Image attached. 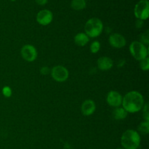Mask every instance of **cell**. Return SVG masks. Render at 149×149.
<instances>
[{"label": "cell", "mask_w": 149, "mask_h": 149, "mask_svg": "<svg viewBox=\"0 0 149 149\" xmlns=\"http://www.w3.org/2000/svg\"><path fill=\"white\" fill-rule=\"evenodd\" d=\"M49 72H50V70L47 66H43L41 68L40 73L42 75H47V74H49Z\"/></svg>", "instance_id": "7402d4cb"}, {"label": "cell", "mask_w": 149, "mask_h": 149, "mask_svg": "<svg viewBox=\"0 0 149 149\" xmlns=\"http://www.w3.org/2000/svg\"><path fill=\"white\" fill-rule=\"evenodd\" d=\"M51 76L55 81L58 82H64L68 79L69 72L65 67L63 65H56L51 70Z\"/></svg>", "instance_id": "8992f818"}, {"label": "cell", "mask_w": 149, "mask_h": 149, "mask_svg": "<svg viewBox=\"0 0 149 149\" xmlns=\"http://www.w3.org/2000/svg\"><path fill=\"white\" fill-rule=\"evenodd\" d=\"M129 49L132 56L137 61H141V60L148 57V48L141 42L135 41V42H132L130 45Z\"/></svg>", "instance_id": "277c9868"}, {"label": "cell", "mask_w": 149, "mask_h": 149, "mask_svg": "<svg viewBox=\"0 0 149 149\" xmlns=\"http://www.w3.org/2000/svg\"><path fill=\"white\" fill-rule=\"evenodd\" d=\"M21 56L28 62H33L37 58V50L34 46L31 45H26L23 46L20 50Z\"/></svg>", "instance_id": "52a82bcc"}, {"label": "cell", "mask_w": 149, "mask_h": 149, "mask_svg": "<svg viewBox=\"0 0 149 149\" xmlns=\"http://www.w3.org/2000/svg\"><path fill=\"white\" fill-rule=\"evenodd\" d=\"M53 15L50 10H42L37 13L36 21L42 26H47L52 22Z\"/></svg>", "instance_id": "30bf717a"}, {"label": "cell", "mask_w": 149, "mask_h": 149, "mask_svg": "<svg viewBox=\"0 0 149 149\" xmlns=\"http://www.w3.org/2000/svg\"><path fill=\"white\" fill-rule=\"evenodd\" d=\"M109 42L111 46L114 48L120 49L126 45L127 41L125 36L118 33H112L109 38Z\"/></svg>", "instance_id": "9c48e42d"}, {"label": "cell", "mask_w": 149, "mask_h": 149, "mask_svg": "<svg viewBox=\"0 0 149 149\" xmlns=\"http://www.w3.org/2000/svg\"><path fill=\"white\" fill-rule=\"evenodd\" d=\"M127 112L122 107H117L113 111V116L116 120H122L127 116Z\"/></svg>", "instance_id": "5bb4252c"}, {"label": "cell", "mask_w": 149, "mask_h": 149, "mask_svg": "<svg viewBox=\"0 0 149 149\" xmlns=\"http://www.w3.org/2000/svg\"><path fill=\"white\" fill-rule=\"evenodd\" d=\"M134 13L138 20H147L149 15V3L148 0H141L138 1L134 9Z\"/></svg>", "instance_id": "5b68a950"}, {"label": "cell", "mask_w": 149, "mask_h": 149, "mask_svg": "<svg viewBox=\"0 0 149 149\" xmlns=\"http://www.w3.org/2000/svg\"><path fill=\"white\" fill-rule=\"evenodd\" d=\"M121 144L124 149H138L141 144L140 134L134 130H127L121 137Z\"/></svg>", "instance_id": "7a4b0ae2"}, {"label": "cell", "mask_w": 149, "mask_h": 149, "mask_svg": "<svg viewBox=\"0 0 149 149\" xmlns=\"http://www.w3.org/2000/svg\"><path fill=\"white\" fill-rule=\"evenodd\" d=\"M140 67L143 71H148L149 69V58H147L140 61Z\"/></svg>", "instance_id": "ac0fdd59"}, {"label": "cell", "mask_w": 149, "mask_h": 149, "mask_svg": "<svg viewBox=\"0 0 149 149\" xmlns=\"http://www.w3.org/2000/svg\"><path fill=\"white\" fill-rule=\"evenodd\" d=\"M2 93L5 97H10V95H11V89L9 87H4L2 90Z\"/></svg>", "instance_id": "44dd1931"}, {"label": "cell", "mask_w": 149, "mask_h": 149, "mask_svg": "<svg viewBox=\"0 0 149 149\" xmlns=\"http://www.w3.org/2000/svg\"><path fill=\"white\" fill-rule=\"evenodd\" d=\"M90 52L93 54H96L99 52L100 49V44L97 41H95L90 45Z\"/></svg>", "instance_id": "e0dca14e"}, {"label": "cell", "mask_w": 149, "mask_h": 149, "mask_svg": "<svg viewBox=\"0 0 149 149\" xmlns=\"http://www.w3.org/2000/svg\"><path fill=\"white\" fill-rule=\"evenodd\" d=\"M116 149H124V148H116Z\"/></svg>", "instance_id": "cb8c5ba5"}, {"label": "cell", "mask_w": 149, "mask_h": 149, "mask_svg": "<svg viewBox=\"0 0 149 149\" xmlns=\"http://www.w3.org/2000/svg\"><path fill=\"white\" fill-rule=\"evenodd\" d=\"M103 30V24L100 19L93 17L89 19L84 26V31L89 38H95L100 36Z\"/></svg>", "instance_id": "3957f363"}, {"label": "cell", "mask_w": 149, "mask_h": 149, "mask_svg": "<svg viewBox=\"0 0 149 149\" xmlns=\"http://www.w3.org/2000/svg\"><path fill=\"white\" fill-rule=\"evenodd\" d=\"M141 42L143 45H148L149 43V33L148 31L143 33L141 36Z\"/></svg>", "instance_id": "d6986e66"}, {"label": "cell", "mask_w": 149, "mask_h": 149, "mask_svg": "<svg viewBox=\"0 0 149 149\" xmlns=\"http://www.w3.org/2000/svg\"><path fill=\"white\" fill-rule=\"evenodd\" d=\"M97 65L100 71H109L113 67V62L109 57L103 56L97 59Z\"/></svg>", "instance_id": "7c38bea8"}, {"label": "cell", "mask_w": 149, "mask_h": 149, "mask_svg": "<svg viewBox=\"0 0 149 149\" xmlns=\"http://www.w3.org/2000/svg\"><path fill=\"white\" fill-rule=\"evenodd\" d=\"M36 2L39 5H45L47 2V0H36Z\"/></svg>", "instance_id": "603a6c76"}, {"label": "cell", "mask_w": 149, "mask_h": 149, "mask_svg": "<svg viewBox=\"0 0 149 149\" xmlns=\"http://www.w3.org/2000/svg\"><path fill=\"white\" fill-rule=\"evenodd\" d=\"M90 41V38L85 33H78L74 36V42L77 46L84 47L87 45Z\"/></svg>", "instance_id": "4fadbf2b"}, {"label": "cell", "mask_w": 149, "mask_h": 149, "mask_svg": "<svg viewBox=\"0 0 149 149\" xmlns=\"http://www.w3.org/2000/svg\"><path fill=\"white\" fill-rule=\"evenodd\" d=\"M11 1H15V0H11Z\"/></svg>", "instance_id": "d4e9b609"}, {"label": "cell", "mask_w": 149, "mask_h": 149, "mask_svg": "<svg viewBox=\"0 0 149 149\" xmlns=\"http://www.w3.org/2000/svg\"><path fill=\"white\" fill-rule=\"evenodd\" d=\"M145 104L143 96L138 91H130L122 98V106L127 113H135L140 111Z\"/></svg>", "instance_id": "6da1fadb"}, {"label": "cell", "mask_w": 149, "mask_h": 149, "mask_svg": "<svg viewBox=\"0 0 149 149\" xmlns=\"http://www.w3.org/2000/svg\"><path fill=\"white\" fill-rule=\"evenodd\" d=\"M143 119H145L146 122H149V112H148V103H145L143 106Z\"/></svg>", "instance_id": "ffe728a7"}, {"label": "cell", "mask_w": 149, "mask_h": 149, "mask_svg": "<svg viewBox=\"0 0 149 149\" xmlns=\"http://www.w3.org/2000/svg\"><path fill=\"white\" fill-rule=\"evenodd\" d=\"M122 98L123 97L119 92L112 90L108 93L107 97H106V102L111 107L117 108L122 105Z\"/></svg>", "instance_id": "ba28073f"}, {"label": "cell", "mask_w": 149, "mask_h": 149, "mask_svg": "<svg viewBox=\"0 0 149 149\" xmlns=\"http://www.w3.org/2000/svg\"><path fill=\"white\" fill-rule=\"evenodd\" d=\"M71 6L74 10H81L86 7V1L85 0H73Z\"/></svg>", "instance_id": "9a60e30c"}, {"label": "cell", "mask_w": 149, "mask_h": 149, "mask_svg": "<svg viewBox=\"0 0 149 149\" xmlns=\"http://www.w3.org/2000/svg\"><path fill=\"white\" fill-rule=\"evenodd\" d=\"M95 103L93 100H90V99L84 100L82 103V104H81V113H82V114L85 116H91V115L93 114L94 112L95 111Z\"/></svg>", "instance_id": "8fae6325"}, {"label": "cell", "mask_w": 149, "mask_h": 149, "mask_svg": "<svg viewBox=\"0 0 149 149\" xmlns=\"http://www.w3.org/2000/svg\"><path fill=\"white\" fill-rule=\"evenodd\" d=\"M138 131L143 135H148L149 133V122H143L138 127Z\"/></svg>", "instance_id": "2e32d148"}]
</instances>
